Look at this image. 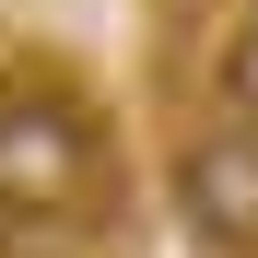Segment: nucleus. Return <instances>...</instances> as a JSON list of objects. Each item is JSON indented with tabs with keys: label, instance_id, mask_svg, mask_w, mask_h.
Masks as SVG:
<instances>
[{
	"label": "nucleus",
	"instance_id": "f257e3e1",
	"mask_svg": "<svg viewBox=\"0 0 258 258\" xmlns=\"http://www.w3.org/2000/svg\"><path fill=\"white\" fill-rule=\"evenodd\" d=\"M106 188V129L71 94H0V211L59 223Z\"/></svg>",
	"mask_w": 258,
	"mask_h": 258
},
{
	"label": "nucleus",
	"instance_id": "f03ea898",
	"mask_svg": "<svg viewBox=\"0 0 258 258\" xmlns=\"http://www.w3.org/2000/svg\"><path fill=\"white\" fill-rule=\"evenodd\" d=\"M164 188H176V211H188L200 246L258 258V129H246V117H200V129H176Z\"/></svg>",
	"mask_w": 258,
	"mask_h": 258
}]
</instances>
